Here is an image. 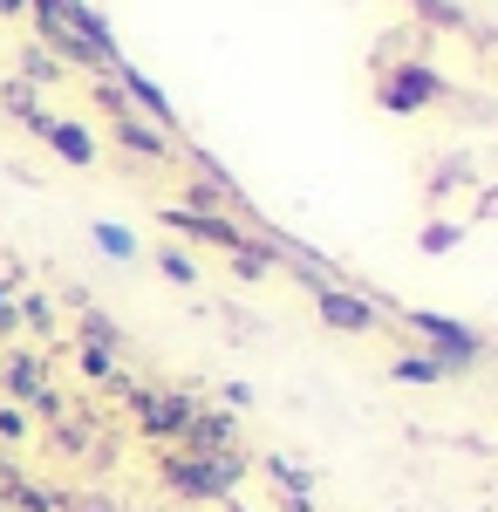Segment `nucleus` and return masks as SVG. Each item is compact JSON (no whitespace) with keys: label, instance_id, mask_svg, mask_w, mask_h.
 <instances>
[{"label":"nucleus","instance_id":"obj_1","mask_svg":"<svg viewBox=\"0 0 498 512\" xmlns=\"http://www.w3.org/2000/svg\"><path fill=\"white\" fill-rule=\"evenodd\" d=\"M28 14H35V28H41V48H48L62 69L110 76L116 62H123V48H116L110 21H103L89 0H28Z\"/></svg>","mask_w":498,"mask_h":512},{"label":"nucleus","instance_id":"obj_2","mask_svg":"<svg viewBox=\"0 0 498 512\" xmlns=\"http://www.w3.org/2000/svg\"><path fill=\"white\" fill-rule=\"evenodd\" d=\"M157 478L185 506H219V499H232V485L246 478V451H185V444H164L157 451Z\"/></svg>","mask_w":498,"mask_h":512},{"label":"nucleus","instance_id":"obj_3","mask_svg":"<svg viewBox=\"0 0 498 512\" xmlns=\"http://www.w3.org/2000/svg\"><path fill=\"white\" fill-rule=\"evenodd\" d=\"M116 390H123L130 417H137V431L151 437V444H185L192 417L205 410V403L185 396V390H144V383H123V376H116Z\"/></svg>","mask_w":498,"mask_h":512},{"label":"nucleus","instance_id":"obj_4","mask_svg":"<svg viewBox=\"0 0 498 512\" xmlns=\"http://www.w3.org/2000/svg\"><path fill=\"white\" fill-rule=\"evenodd\" d=\"M396 321H403L410 335H423V342H430L423 355H437V369H444V376H464V369L485 355V335H478L471 321L430 315V308H396Z\"/></svg>","mask_w":498,"mask_h":512},{"label":"nucleus","instance_id":"obj_5","mask_svg":"<svg viewBox=\"0 0 498 512\" xmlns=\"http://www.w3.org/2000/svg\"><path fill=\"white\" fill-rule=\"evenodd\" d=\"M96 103L110 110V137L123 144V151H130V158H144V164H171V158H178V144H171V137H164L151 117H137V110L123 103V89H116L110 76L96 82Z\"/></svg>","mask_w":498,"mask_h":512},{"label":"nucleus","instance_id":"obj_6","mask_svg":"<svg viewBox=\"0 0 498 512\" xmlns=\"http://www.w3.org/2000/svg\"><path fill=\"white\" fill-rule=\"evenodd\" d=\"M444 96H451V82L437 76L430 62H396V69H383V76H376V103H383V110H396V117H417V110L444 103Z\"/></svg>","mask_w":498,"mask_h":512},{"label":"nucleus","instance_id":"obj_7","mask_svg":"<svg viewBox=\"0 0 498 512\" xmlns=\"http://www.w3.org/2000/svg\"><path fill=\"white\" fill-rule=\"evenodd\" d=\"M0 396L21 403V410H41V417H62V396L48 383V362L35 349H7L0 355Z\"/></svg>","mask_w":498,"mask_h":512},{"label":"nucleus","instance_id":"obj_8","mask_svg":"<svg viewBox=\"0 0 498 512\" xmlns=\"http://www.w3.org/2000/svg\"><path fill=\"white\" fill-rule=\"evenodd\" d=\"M314 315L328 321L335 335H376L389 308L376 301V294H362V287H348V280H328V287H314Z\"/></svg>","mask_w":498,"mask_h":512},{"label":"nucleus","instance_id":"obj_9","mask_svg":"<svg viewBox=\"0 0 498 512\" xmlns=\"http://www.w3.org/2000/svg\"><path fill=\"white\" fill-rule=\"evenodd\" d=\"M164 226L185 239H205V246H219V253H246V246H260V226H239V219H219V212H185V205H164Z\"/></svg>","mask_w":498,"mask_h":512},{"label":"nucleus","instance_id":"obj_10","mask_svg":"<svg viewBox=\"0 0 498 512\" xmlns=\"http://www.w3.org/2000/svg\"><path fill=\"white\" fill-rule=\"evenodd\" d=\"M110 82L123 89V103H130L137 117H151L157 130H164V137L178 130V110H171V96H164V89H157V82L144 76V69H130V62H116V69H110Z\"/></svg>","mask_w":498,"mask_h":512},{"label":"nucleus","instance_id":"obj_11","mask_svg":"<svg viewBox=\"0 0 498 512\" xmlns=\"http://www.w3.org/2000/svg\"><path fill=\"white\" fill-rule=\"evenodd\" d=\"M41 137H48V151H55V158H69L76 171H82V164H96V137H89V123L48 117V123H41Z\"/></svg>","mask_w":498,"mask_h":512},{"label":"nucleus","instance_id":"obj_12","mask_svg":"<svg viewBox=\"0 0 498 512\" xmlns=\"http://www.w3.org/2000/svg\"><path fill=\"white\" fill-rule=\"evenodd\" d=\"M185 451H239V417L232 410H198L192 431H185Z\"/></svg>","mask_w":498,"mask_h":512},{"label":"nucleus","instance_id":"obj_13","mask_svg":"<svg viewBox=\"0 0 498 512\" xmlns=\"http://www.w3.org/2000/svg\"><path fill=\"white\" fill-rule=\"evenodd\" d=\"M0 110H7L14 123H28L35 137H41V123L55 117V110H41V96H35V89H28L21 76H0Z\"/></svg>","mask_w":498,"mask_h":512},{"label":"nucleus","instance_id":"obj_14","mask_svg":"<svg viewBox=\"0 0 498 512\" xmlns=\"http://www.w3.org/2000/svg\"><path fill=\"white\" fill-rule=\"evenodd\" d=\"M76 369L89 383H116V376H123V355L103 349V342H76Z\"/></svg>","mask_w":498,"mask_h":512},{"label":"nucleus","instance_id":"obj_15","mask_svg":"<svg viewBox=\"0 0 498 512\" xmlns=\"http://www.w3.org/2000/svg\"><path fill=\"white\" fill-rule=\"evenodd\" d=\"M62 76H69V69H62L41 41H28V48H21V82H28V89H48V82H62Z\"/></svg>","mask_w":498,"mask_h":512},{"label":"nucleus","instance_id":"obj_16","mask_svg":"<svg viewBox=\"0 0 498 512\" xmlns=\"http://www.w3.org/2000/svg\"><path fill=\"white\" fill-rule=\"evenodd\" d=\"M89 239L103 246V260H137V253H144V246H137V233H130V226H116V219H96V226H89Z\"/></svg>","mask_w":498,"mask_h":512},{"label":"nucleus","instance_id":"obj_17","mask_svg":"<svg viewBox=\"0 0 498 512\" xmlns=\"http://www.w3.org/2000/svg\"><path fill=\"white\" fill-rule=\"evenodd\" d=\"M76 342H103V349L123 355V328H116L103 308H82V315H76Z\"/></svg>","mask_w":498,"mask_h":512},{"label":"nucleus","instance_id":"obj_18","mask_svg":"<svg viewBox=\"0 0 498 512\" xmlns=\"http://www.w3.org/2000/svg\"><path fill=\"white\" fill-rule=\"evenodd\" d=\"M389 376H396V383H444L437 355H423V349H403L396 362H389Z\"/></svg>","mask_w":498,"mask_h":512},{"label":"nucleus","instance_id":"obj_19","mask_svg":"<svg viewBox=\"0 0 498 512\" xmlns=\"http://www.w3.org/2000/svg\"><path fill=\"white\" fill-rule=\"evenodd\" d=\"M417 246H423V253H458V246H464V219H423Z\"/></svg>","mask_w":498,"mask_h":512},{"label":"nucleus","instance_id":"obj_20","mask_svg":"<svg viewBox=\"0 0 498 512\" xmlns=\"http://www.w3.org/2000/svg\"><path fill=\"white\" fill-rule=\"evenodd\" d=\"M267 478L280 485V499H314V472L287 465V458H267Z\"/></svg>","mask_w":498,"mask_h":512},{"label":"nucleus","instance_id":"obj_21","mask_svg":"<svg viewBox=\"0 0 498 512\" xmlns=\"http://www.w3.org/2000/svg\"><path fill=\"white\" fill-rule=\"evenodd\" d=\"M458 185H478V178H471V158H444L437 164V178H430V198H444V192H458Z\"/></svg>","mask_w":498,"mask_h":512},{"label":"nucleus","instance_id":"obj_22","mask_svg":"<svg viewBox=\"0 0 498 512\" xmlns=\"http://www.w3.org/2000/svg\"><path fill=\"white\" fill-rule=\"evenodd\" d=\"M410 7H417L423 21H437V28H458V35L471 28V14H464L458 0H410Z\"/></svg>","mask_w":498,"mask_h":512},{"label":"nucleus","instance_id":"obj_23","mask_svg":"<svg viewBox=\"0 0 498 512\" xmlns=\"http://www.w3.org/2000/svg\"><path fill=\"white\" fill-rule=\"evenodd\" d=\"M157 274L178 280V287H192V280H198V260L185 253V246H164V253H157Z\"/></svg>","mask_w":498,"mask_h":512},{"label":"nucleus","instance_id":"obj_24","mask_svg":"<svg viewBox=\"0 0 498 512\" xmlns=\"http://www.w3.org/2000/svg\"><path fill=\"white\" fill-rule=\"evenodd\" d=\"M21 437H28V410L0 396V444H21Z\"/></svg>","mask_w":498,"mask_h":512},{"label":"nucleus","instance_id":"obj_25","mask_svg":"<svg viewBox=\"0 0 498 512\" xmlns=\"http://www.w3.org/2000/svg\"><path fill=\"white\" fill-rule=\"evenodd\" d=\"M14 280H0V335H21V308H14Z\"/></svg>","mask_w":498,"mask_h":512},{"label":"nucleus","instance_id":"obj_26","mask_svg":"<svg viewBox=\"0 0 498 512\" xmlns=\"http://www.w3.org/2000/svg\"><path fill=\"white\" fill-rule=\"evenodd\" d=\"M14 485H21V472H14V458L0 451V512H7V499H14Z\"/></svg>","mask_w":498,"mask_h":512},{"label":"nucleus","instance_id":"obj_27","mask_svg":"<svg viewBox=\"0 0 498 512\" xmlns=\"http://www.w3.org/2000/svg\"><path fill=\"white\" fill-rule=\"evenodd\" d=\"M253 403V383H226V410H246Z\"/></svg>","mask_w":498,"mask_h":512},{"label":"nucleus","instance_id":"obj_28","mask_svg":"<svg viewBox=\"0 0 498 512\" xmlns=\"http://www.w3.org/2000/svg\"><path fill=\"white\" fill-rule=\"evenodd\" d=\"M478 219H498V185H478Z\"/></svg>","mask_w":498,"mask_h":512},{"label":"nucleus","instance_id":"obj_29","mask_svg":"<svg viewBox=\"0 0 498 512\" xmlns=\"http://www.w3.org/2000/svg\"><path fill=\"white\" fill-rule=\"evenodd\" d=\"M0 14H28V0H0Z\"/></svg>","mask_w":498,"mask_h":512},{"label":"nucleus","instance_id":"obj_30","mask_svg":"<svg viewBox=\"0 0 498 512\" xmlns=\"http://www.w3.org/2000/svg\"><path fill=\"white\" fill-rule=\"evenodd\" d=\"M226 512H246V506H239V499H232V506H226Z\"/></svg>","mask_w":498,"mask_h":512}]
</instances>
